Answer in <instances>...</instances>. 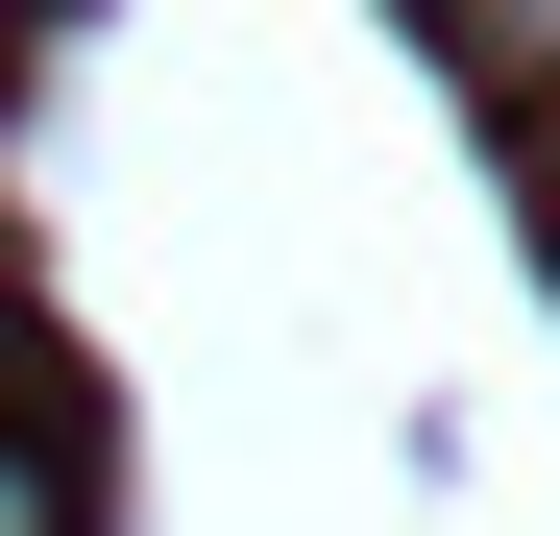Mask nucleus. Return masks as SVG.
<instances>
[{
  "instance_id": "obj_1",
  "label": "nucleus",
  "mask_w": 560,
  "mask_h": 536,
  "mask_svg": "<svg viewBox=\"0 0 560 536\" xmlns=\"http://www.w3.org/2000/svg\"><path fill=\"white\" fill-rule=\"evenodd\" d=\"M463 25V73H512V98H560V0H439Z\"/></svg>"
},
{
  "instance_id": "obj_2",
  "label": "nucleus",
  "mask_w": 560,
  "mask_h": 536,
  "mask_svg": "<svg viewBox=\"0 0 560 536\" xmlns=\"http://www.w3.org/2000/svg\"><path fill=\"white\" fill-rule=\"evenodd\" d=\"M0 536H73V464H49V439H0Z\"/></svg>"
}]
</instances>
